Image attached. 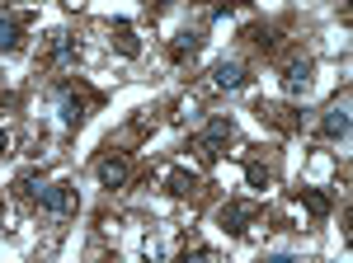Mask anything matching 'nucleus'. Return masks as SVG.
<instances>
[{
    "label": "nucleus",
    "instance_id": "f257e3e1",
    "mask_svg": "<svg viewBox=\"0 0 353 263\" xmlns=\"http://www.w3.org/2000/svg\"><path fill=\"white\" fill-rule=\"evenodd\" d=\"M283 90H288V94H306V90H311V61H306V56L288 61V71H283Z\"/></svg>",
    "mask_w": 353,
    "mask_h": 263
},
{
    "label": "nucleus",
    "instance_id": "f03ea898",
    "mask_svg": "<svg viewBox=\"0 0 353 263\" xmlns=\"http://www.w3.org/2000/svg\"><path fill=\"white\" fill-rule=\"evenodd\" d=\"M38 207L43 211H66L71 207V184H48L38 193Z\"/></svg>",
    "mask_w": 353,
    "mask_h": 263
},
{
    "label": "nucleus",
    "instance_id": "7ed1b4c3",
    "mask_svg": "<svg viewBox=\"0 0 353 263\" xmlns=\"http://www.w3.org/2000/svg\"><path fill=\"white\" fill-rule=\"evenodd\" d=\"M99 184L104 188H123L128 184V160H118V156L99 160Z\"/></svg>",
    "mask_w": 353,
    "mask_h": 263
},
{
    "label": "nucleus",
    "instance_id": "20e7f679",
    "mask_svg": "<svg viewBox=\"0 0 353 263\" xmlns=\"http://www.w3.org/2000/svg\"><path fill=\"white\" fill-rule=\"evenodd\" d=\"M226 136H231V118H217V123L208 127V136L198 141V151H203V156L212 160V156H217V151H221V141H226Z\"/></svg>",
    "mask_w": 353,
    "mask_h": 263
},
{
    "label": "nucleus",
    "instance_id": "39448f33",
    "mask_svg": "<svg viewBox=\"0 0 353 263\" xmlns=\"http://www.w3.org/2000/svg\"><path fill=\"white\" fill-rule=\"evenodd\" d=\"M321 132H325V136H344V132H349V104H334L325 113V123H321Z\"/></svg>",
    "mask_w": 353,
    "mask_h": 263
},
{
    "label": "nucleus",
    "instance_id": "423d86ee",
    "mask_svg": "<svg viewBox=\"0 0 353 263\" xmlns=\"http://www.w3.org/2000/svg\"><path fill=\"white\" fill-rule=\"evenodd\" d=\"M245 221H254V207H241V202L236 207H221V226L226 231H245Z\"/></svg>",
    "mask_w": 353,
    "mask_h": 263
},
{
    "label": "nucleus",
    "instance_id": "0eeeda50",
    "mask_svg": "<svg viewBox=\"0 0 353 263\" xmlns=\"http://www.w3.org/2000/svg\"><path fill=\"white\" fill-rule=\"evenodd\" d=\"M241 85H245V71L236 66V61L217 66V90H241Z\"/></svg>",
    "mask_w": 353,
    "mask_h": 263
},
{
    "label": "nucleus",
    "instance_id": "6e6552de",
    "mask_svg": "<svg viewBox=\"0 0 353 263\" xmlns=\"http://www.w3.org/2000/svg\"><path fill=\"white\" fill-rule=\"evenodd\" d=\"M19 48V24L10 14H0V52H14Z\"/></svg>",
    "mask_w": 353,
    "mask_h": 263
},
{
    "label": "nucleus",
    "instance_id": "1a4fd4ad",
    "mask_svg": "<svg viewBox=\"0 0 353 263\" xmlns=\"http://www.w3.org/2000/svg\"><path fill=\"white\" fill-rule=\"evenodd\" d=\"M81 99H76V94H61V123H66V127H76V123H81L85 113H81Z\"/></svg>",
    "mask_w": 353,
    "mask_h": 263
},
{
    "label": "nucleus",
    "instance_id": "9d476101",
    "mask_svg": "<svg viewBox=\"0 0 353 263\" xmlns=\"http://www.w3.org/2000/svg\"><path fill=\"white\" fill-rule=\"evenodd\" d=\"M306 211H311V216H325L330 198H325V193H306Z\"/></svg>",
    "mask_w": 353,
    "mask_h": 263
},
{
    "label": "nucleus",
    "instance_id": "9b49d317",
    "mask_svg": "<svg viewBox=\"0 0 353 263\" xmlns=\"http://www.w3.org/2000/svg\"><path fill=\"white\" fill-rule=\"evenodd\" d=\"M113 33H118V48H123V52L132 56V52H137V38H132V28H128V24H118Z\"/></svg>",
    "mask_w": 353,
    "mask_h": 263
},
{
    "label": "nucleus",
    "instance_id": "f8f14e48",
    "mask_svg": "<svg viewBox=\"0 0 353 263\" xmlns=\"http://www.w3.org/2000/svg\"><path fill=\"white\" fill-rule=\"evenodd\" d=\"M198 43H203L198 33H179V38H174V52H198Z\"/></svg>",
    "mask_w": 353,
    "mask_h": 263
},
{
    "label": "nucleus",
    "instance_id": "ddd939ff",
    "mask_svg": "<svg viewBox=\"0 0 353 263\" xmlns=\"http://www.w3.org/2000/svg\"><path fill=\"white\" fill-rule=\"evenodd\" d=\"M0 151H5V132H0Z\"/></svg>",
    "mask_w": 353,
    "mask_h": 263
}]
</instances>
